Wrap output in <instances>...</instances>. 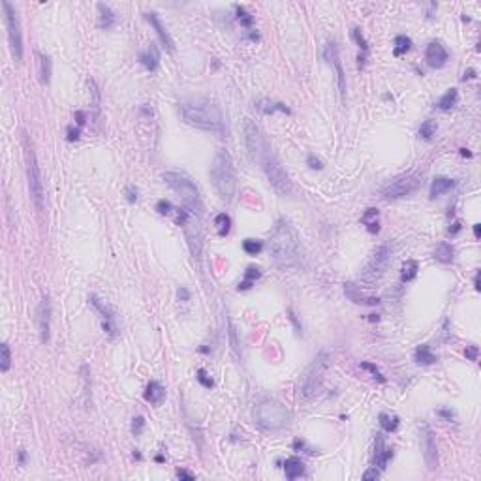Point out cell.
<instances>
[{
  "label": "cell",
  "mask_w": 481,
  "mask_h": 481,
  "mask_svg": "<svg viewBox=\"0 0 481 481\" xmlns=\"http://www.w3.org/2000/svg\"><path fill=\"white\" fill-rule=\"evenodd\" d=\"M181 115L183 121L190 126L201 130H211V132H218L224 128V117L220 107L213 104L211 100L205 98H192L185 100L179 104Z\"/></svg>",
  "instance_id": "obj_1"
},
{
  "label": "cell",
  "mask_w": 481,
  "mask_h": 481,
  "mask_svg": "<svg viewBox=\"0 0 481 481\" xmlns=\"http://www.w3.org/2000/svg\"><path fill=\"white\" fill-rule=\"evenodd\" d=\"M269 248H271L273 259L282 267L293 265L299 259V252H301L299 235H297L295 228L291 226V222H288L286 218H280L273 229Z\"/></svg>",
  "instance_id": "obj_2"
},
{
  "label": "cell",
  "mask_w": 481,
  "mask_h": 481,
  "mask_svg": "<svg viewBox=\"0 0 481 481\" xmlns=\"http://www.w3.org/2000/svg\"><path fill=\"white\" fill-rule=\"evenodd\" d=\"M162 179L166 181V185L171 188L173 192L179 194V198L183 199V205L188 213L194 216L203 215V201L199 196L198 188L194 185V181L183 171H166L162 173Z\"/></svg>",
  "instance_id": "obj_3"
},
{
  "label": "cell",
  "mask_w": 481,
  "mask_h": 481,
  "mask_svg": "<svg viewBox=\"0 0 481 481\" xmlns=\"http://www.w3.org/2000/svg\"><path fill=\"white\" fill-rule=\"evenodd\" d=\"M211 181H213L218 196L224 201H231L233 199L237 181H235V169L231 156L226 151H218L216 153L215 160L211 164Z\"/></svg>",
  "instance_id": "obj_4"
},
{
  "label": "cell",
  "mask_w": 481,
  "mask_h": 481,
  "mask_svg": "<svg viewBox=\"0 0 481 481\" xmlns=\"http://www.w3.org/2000/svg\"><path fill=\"white\" fill-rule=\"evenodd\" d=\"M256 423L265 431H280L290 423V410L278 401H261L256 406Z\"/></svg>",
  "instance_id": "obj_5"
},
{
  "label": "cell",
  "mask_w": 481,
  "mask_h": 481,
  "mask_svg": "<svg viewBox=\"0 0 481 481\" xmlns=\"http://www.w3.org/2000/svg\"><path fill=\"white\" fill-rule=\"evenodd\" d=\"M23 148H25V164H26V181H28V190H31V198L36 205L38 211L43 209V183H42V173H40V166L36 160V153L32 147L28 136H23Z\"/></svg>",
  "instance_id": "obj_6"
},
{
  "label": "cell",
  "mask_w": 481,
  "mask_h": 481,
  "mask_svg": "<svg viewBox=\"0 0 481 481\" xmlns=\"http://www.w3.org/2000/svg\"><path fill=\"white\" fill-rule=\"evenodd\" d=\"M243 136H245V147H247L250 160L254 164L261 166L263 158L271 153V147H269V143L265 141L261 130L258 128V124L254 123L252 118H245L243 121Z\"/></svg>",
  "instance_id": "obj_7"
},
{
  "label": "cell",
  "mask_w": 481,
  "mask_h": 481,
  "mask_svg": "<svg viewBox=\"0 0 481 481\" xmlns=\"http://www.w3.org/2000/svg\"><path fill=\"white\" fill-rule=\"evenodd\" d=\"M329 357L325 352H321L320 355H316V359L310 363V367L305 370V374L301 378V395L303 399H312L320 393L321 383H323V372L327 369Z\"/></svg>",
  "instance_id": "obj_8"
},
{
  "label": "cell",
  "mask_w": 481,
  "mask_h": 481,
  "mask_svg": "<svg viewBox=\"0 0 481 481\" xmlns=\"http://www.w3.org/2000/svg\"><path fill=\"white\" fill-rule=\"evenodd\" d=\"M2 10H4V23L8 28V40L12 47L13 58L17 62L23 61V32H21V23L17 17V10L8 2L2 0Z\"/></svg>",
  "instance_id": "obj_9"
},
{
  "label": "cell",
  "mask_w": 481,
  "mask_h": 481,
  "mask_svg": "<svg viewBox=\"0 0 481 481\" xmlns=\"http://www.w3.org/2000/svg\"><path fill=\"white\" fill-rule=\"evenodd\" d=\"M261 169L265 171L267 179H269L271 186L278 192V194H282V196L291 194L293 186H291L290 177H288V173L284 171L282 164L278 162L277 156L273 155V151L265 156V158H263V162H261Z\"/></svg>",
  "instance_id": "obj_10"
},
{
  "label": "cell",
  "mask_w": 481,
  "mask_h": 481,
  "mask_svg": "<svg viewBox=\"0 0 481 481\" xmlns=\"http://www.w3.org/2000/svg\"><path fill=\"white\" fill-rule=\"evenodd\" d=\"M421 185V173H408V175H402L399 179L389 181L387 185L383 186L382 196L385 199H401L404 196H410L412 192H415Z\"/></svg>",
  "instance_id": "obj_11"
},
{
  "label": "cell",
  "mask_w": 481,
  "mask_h": 481,
  "mask_svg": "<svg viewBox=\"0 0 481 481\" xmlns=\"http://www.w3.org/2000/svg\"><path fill=\"white\" fill-rule=\"evenodd\" d=\"M389 263H391V250H389V247L382 245V247H378L372 252L370 259L367 261V265L363 267L361 277L367 282H376V280H380L387 273Z\"/></svg>",
  "instance_id": "obj_12"
},
{
  "label": "cell",
  "mask_w": 481,
  "mask_h": 481,
  "mask_svg": "<svg viewBox=\"0 0 481 481\" xmlns=\"http://www.w3.org/2000/svg\"><path fill=\"white\" fill-rule=\"evenodd\" d=\"M88 301H91V305H93L94 309H96V312L100 314V318H102V327H104V331L109 337H117V318H115V310L107 305L105 301H102L98 295H88Z\"/></svg>",
  "instance_id": "obj_13"
},
{
  "label": "cell",
  "mask_w": 481,
  "mask_h": 481,
  "mask_svg": "<svg viewBox=\"0 0 481 481\" xmlns=\"http://www.w3.org/2000/svg\"><path fill=\"white\" fill-rule=\"evenodd\" d=\"M421 449H423V459H425L429 470L438 468L436 440H434V432L429 425H421Z\"/></svg>",
  "instance_id": "obj_14"
},
{
  "label": "cell",
  "mask_w": 481,
  "mask_h": 481,
  "mask_svg": "<svg viewBox=\"0 0 481 481\" xmlns=\"http://www.w3.org/2000/svg\"><path fill=\"white\" fill-rule=\"evenodd\" d=\"M36 321H38V333H40V340L43 344L49 342V331H51V301L49 297H43L40 301L36 312Z\"/></svg>",
  "instance_id": "obj_15"
},
{
  "label": "cell",
  "mask_w": 481,
  "mask_h": 481,
  "mask_svg": "<svg viewBox=\"0 0 481 481\" xmlns=\"http://www.w3.org/2000/svg\"><path fill=\"white\" fill-rule=\"evenodd\" d=\"M323 58H325V61L335 68V72H337V79H339V91H340V94H342V98H344V94H346V79H344V70H342V62H340L339 47H337V43H335V42L327 43L325 51H323Z\"/></svg>",
  "instance_id": "obj_16"
},
{
  "label": "cell",
  "mask_w": 481,
  "mask_h": 481,
  "mask_svg": "<svg viewBox=\"0 0 481 481\" xmlns=\"http://www.w3.org/2000/svg\"><path fill=\"white\" fill-rule=\"evenodd\" d=\"M425 58H427V64H429L431 68H442L445 62H447V58H449V53H447V49L442 45V42H431L427 45Z\"/></svg>",
  "instance_id": "obj_17"
},
{
  "label": "cell",
  "mask_w": 481,
  "mask_h": 481,
  "mask_svg": "<svg viewBox=\"0 0 481 481\" xmlns=\"http://www.w3.org/2000/svg\"><path fill=\"white\" fill-rule=\"evenodd\" d=\"M391 457H393V449L385 445V440H383L382 434H376V440H374V464L380 470H385Z\"/></svg>",
  "instance_id": "obj_18"
},
{
  "label": "cell",
  "mask_w": 481,
  "mask_h": 481,
  "mask_svg": "<svg viewBox=\"0 0 481 481\" xmlns=\"http://www.w3.org/2000/svg\"><path fill=\"white\" fill-rule=\"evenodd\" d=\"M145 15V19H147L148 23L153 25V28L156 31V34H158V38H160L162 45L166 47L167 51H175V43H173V38L169 36V32L164 28V25L160 23V19H158V15H156L155 12H148V13H143Z\"/></svg>",
  "instance_id": "obj_19"
},
{
  "label": "cell",
  "mask_w": 481,
  "mask_h": 481,
  "mask_svg": "<svg viewBox=\"0 0 481 481\" xmlns=\"http://www.w3.org/2000/svg\"><path fill=\"white\" fill-rule=\"evenodd\" d=\"M139 62H141L148 72H155V70L158 68V64H160V51L156 47V43H151L148 49L139 55Z\"/></svg>",
  "instance_id": "obj_20"
},
{
  "label": "cell",
  "mask_w": 481,
  "mask_h": 481,
  "mask_svg": "<svg viewBox=\"0 0 481 481\" xmlns=\"http://www.w3.org/2000/svg\"><path fill=\"white\" fill-rule=\"evenodd\" d=\"M164 397H166V389H164V385L160 382H156V380L155 382H148L147 389H145V401L158 406V404H162Z\"/></svg>",
  "instance_id": "obj_21"
},
{
  "label": "cell",
  "mask_w": 481,
  "mask_h": 481,
  "mask_svg": "<svg viewBox=\"0 0 481 481\" xmlns=\"http://www.w3.org/2000/svg\"><path fill=\"white\" fill-rule=\"evenodd\" d=\"M284 474H286L288 479H297V477H301V475L305 474V464H303L301 459H299V457H290V459H286V461H284Z\"/></svg>",
  "instance_id": "obj_22"
},
{
  "label": "cell",
  "mask_w": 481,
  "mask_h": 481,
  "mask_svg": "<svg viewBox=\"0 0 481 481\" xmlns=\"http://www.w3.org/2000/svg\"><path fill=\"white\" fill-rule=\"evenodd\" d=\"M344 291L346 295L350 297L353 303H357V305H378L380 303L378 297H365L363 293H359V288L352 282L344 284Z\"/></svg>",
  "instance_id": "obj_23"
},
{
  "label": "cell",
  "mask_w": 481,
  "mask_h": 481,
  "mask_svg": "<svg viewBox=\"0 0 481 481\" xmlns=\"http://www.w3.org/2000/svg\"><path fill=\"white\" fill-rule=\"evenodd\" d=\"M453 186H455V181L449 179V177H436L431 185V198L434 199L442 196V194H447Z\"/></svg>",
  "instance_id": "obj_24"
},
{
  "label": "cell",
  "mask_w": 481,
  "mask_h": 481,
  "mask_svg": "<svg viewBox=\"0 0 481 481\" xmlns=\"http://www.w3.org/2000/svg\"><path fill=\"white\" fill-rule=\"evenodd\" d=\"M453 258H455V248L449 243L444 240V243H440L438 247L434 248V259H438L442 263H451Z\"/></svg>",
  "instance_id": "obj_25"
},
{
  "label": "cell",
  "mask_w": 481,
  "mask_h": 481,
  "mask_svg": "<svg viewBox=\"0 0 481 481\" xmlns=\"http://www.w3.org/2000/svg\"><path fill=\"white\" fill-rule=\"evenodd\" d=\"M378 216H380L378 209H372V207L365 211V215L361 216V222L367 226L369 233H378V231H380V222H378Z\"/></svg>",
  "instance_id": "obj_26"
},
{
  "label": "cell",
  "mask_w": 481,
  "mask_h": 481,
  "mask_svg": "<svg viewBox=\"0 0 481 481\" xmlns=\"http://www.w3.org/2000/svg\"><path fill=\"white\" fill-rule=\"evenodd\" d=\"M436 361H438V357L432 353L431 346H427V344L417 346V350H415V363L417 365H434Z\"/></svg>",
  "instance_id": "obj_27"
},
{
  "label": "cell",
  "mask_w": 481,
  "mask_h": 481,
  "mask_svg": "<svg viewBox=\"0 0 481 481\" xmlns=\"http://www.w3.org/2000/svg\"><path fill=\"white\" fill-rule=\"evenodd\" d=\"M256 107H258L261 113H265V115H271V113L275 111L290 113V109L284 104H280V102H271V100H259L258 104H256Z\"/></svg>",
  "instance_id": "obj_28"
},
{
  "label": "cell",
  "mask_w": 481,
  "mask_h": 481,
  "mask_svg": "<svg viewBox=\"0 0 481 481\" xmlns=\"http://www.w3.org/2000/svg\"><path fill=\"white\" fill-rule=\"evenodd\" d=\"M417 271H419V263L415 259H406L401 271V280L402 282H412L413 278L417 277Z\"/></svg>",
  "instance_id": "obj_29"
},
{
  "label": "cell",
  "mask_w": 481,
  "mask_h": 481,
  "mask_svg": "<svg viewBox=\"0 0 481 481\" xmlns=\"http://www.w3.org/2000/svg\"><path fill=\"white\" fill-rule=\"evenodd\" d=\"M457 102H459V91H457V88H449V91L438 100V107L442 111H449L451 107L457 105Z\"/></svg>",
  "instance_id": "obj_30"
},
{
  "label": "cell",
  "mask_w": 481,
  "mask_h": 481,
  "mask_svg": "<svg viewBox=\"0 0 481 481\" xmlns=\"http://www.w3.org/2000/svg\"><path fill=\"white\" fill-rule=\"evenodd\" d=\"M98 12H100V26L102 28H111L115 25V13L111 12V8L105 6V4H98Z\"/></svg>",
  "instance_id": "obj_31"
},
{
  "label": "cell",
  "mask_w": 481,
  "mask_h": 481,
  "mask_svg": "<svg viewBox=\"0 0 481 481\" xmlns=\"http://www.w3.org/2000/svg\"><path fill=\"white\" fill-rule=\"evenodd\" d=\"M259 277H261V271H259L258 267H248L247 273H245V280L239 284V290H250L252 282Z\"/></svg>",
  "instance_id": "obj_32"
},
{
  "label": "cell",
  "mask_w": 481,
  "mask_h": 481,
  "mask_svg": "<svg viewBox=\"0 0 481 481\" xmlns=\"http://www.w3.org/2000/svg\"><path fill=\"white\" fill-rule=\"evenodd\" d=\"M410 47H412V40L401 34V36L395 38V49H393V53H395V56H402L410 51Z\"/></svg>",
  "instance_id": "obj_33"
},
{
  "label": "cell",
  "mask_w": 481,
  "mask_h": 481,
  "mask_svg": "<svg viewBox=\"0 0 481 481\" xmlns=\"http://www.w3.org/2000/svg\"><path fill=\"white\" fill-rule=\"evenodd\" d=\"M40 56V75H42V83L47 85L51 79V58L47 55H38Z\"/></svg>",
  "instance_id": "obj_34"
},
{
  "label": "cell",
  "mask_w": 481,
  "mask_h": 481,
  "mask_svg": "<svg viewBox=\"0 0 481 481\" xmlns=\"http://www.w3.org/2000/svg\"><path fill=\"white\" fill-rule=\"evenodd\" d=\"M380 425L385 432H393L399 427V417L397 415H389V413H380Z\"/></svg>",
  "instance_id": "obj_35"
},
{
  "label": "cell",
  "mask_w": 481,
  "mask_h": 481,
  "mask_svg": "<svg viewBox=\"0 0 481 481\" xmlns=\"http://www.w3.org/2000/svg\"><path fill=\"white\" fill-rule=\"evenodd\" d=\"M10 367H12V352H10V346L4 342L0 346V370L8 372Z\"/></svg>",
  "instance_id": "obj_36"
},
{
  "label": "cell",
  "mask_w": 481,
  "mask_h": 481,
  "mask_svg": "<svg viewBox=\"0 0 481 481\" xmlns=\"http://www.w3.org/2000/svg\"><path fill=\"white\" fill-rule=\"evenodd\" d=\"M215 224H216V228H218V233L222 235H228L229 233V226H231V218H229L226 213H220V215L216 216L215 218Z\"/></svg>",
  "instance_id": "obj_37"
},
{
  "label": "cell",
  "mask_w": 481,
  "mask_h": 481,
  "mask_svg": "<svg viewBox=\"0 0 481 481\" xmlns=\"http://www.w3.org/2000/svg\"><path fill=\"white\" fill-rule=\"evenodd\" d=\"M261 248H263V245H261V240H256V239H245L243 240V250L247 254H250V256H256V254L261 252Z\"/></svg>",
  "instance_id": "obj_38"
},
{
  "label": "cell",
  "mask_w": 481,
  "mask_h": 481,
  "mask_svg": "<svg viewBox=\"0 0 481 481\" xmlns=\"http://www.w3.org/2000/svg\"><path fill=\"white\" fill-rule=\"evenodd\" d=\"M235 12H237V19H239V23L245 26V28H250V26L254 25V17L243 6H235Z\"/></svg>",
  "instance_id": "obj_39"
},
{
  "label": "cell",
  "mask_w": 481,
  "mask_h": 481,
  "mask_svg": "<svg viewBox=\"0 0 481 481\" xmlns=\"http://www.w3.org/2000/svg\"><path fill=\"white\" fill-rule=\"evenodd\" d=\"M352 36H353V40L357 42V45H359V49L363 51V56L367 58V55H369V43H367V40H365V36H363V32H361V28H353L352 31Z\"/></svg>",
  "instance_id": "obj_40"
},
{
  "label": "cell",
  "mask_w": 481,
  "mask_h": 481,
  "mask_svg": "<svg viewBox=\"0 0 481 481\" xmlns=\"http://www.w3.org/2000/svg\"><path fill=\"white\" fill-rule=\"evenodd\" d=\"M434 132H436L434 123H432V121H425L419 128V136L423 137V139H431V137L434 136Z\"/></svg>",
  "instance_id": "obj_41"
},
{
  "label": "cell",
  "mask_w": 481,
  "mask_h": 481,
  "mask_svg": "<svg viewBox=\"0 0 481 481\" xmlns=\"http://www.w3.org/2000/svg\"><path fill=\"white\" fill-rule=\"evenodd\" d=\"M361 369L369 370L370 374H372V376H374V378H378V380H380V382H385V378L382 376V372H380V369H378L376 365H372V363H367V361H365V363H361Z\"/></svg>",
  "instance_id": "obj_42"
},
{
  "label": "cell",
  "mask_w": 481,
  "mask_h": 481,
  "mask_svg": "<svg viewBox=\"0 0 481 481\" xmlns=\"http://www.w3.org/2000/svg\"><path fill=\"white\" fill-rule=\"evenodd\" d=\"M156 211H158L160 215H171V213H173L171 201H167V199H160V201L156 203Z\"/></svg>",
  "instance_id": "obj_43"
},
{
  "label": "cell",
  "mask_w": 481,
  "mask_h": 481,
  "mask_svg": "<svg viewBox=\"0 0 481 481\" xmlns=\"http://www.w3.org/2000/svg\"><path fill=\"white\" fill-rule=\"evenodd\" d=\"M143 427H145V417H143V415H137V417H134V419H132V432H134L136 436H139V434H141Z\"/></svg>",
  "instance_id": "obj_44"
},
{
  "label": "cell",
  "mask_w": 481,
  "mask_h": 481,
  "mask_svg": "<svg viewBox=\"0 0 481 481\" xmlns=\"http://www.w3.org/2000/svg\"><path fill=\"white\" fill-rule=\"evenodd\" d=\"M198 382L201 383V385H205V387H213V380L209 378V374H207L205 369L198 370Z\"/></svg>",
  "instance_id": "obj_45"
},
{
  "label": "cell",
  "mask_w": 481,
  "mask_h": 481,
  "mask_svg": "<svg viewBox=\"0 0 481 481\" xmlns=\"http://www.w3.org/2000/svg\"><path fill=\"white\" fill-rule=\"evenodd\" d=\"M307 164H309L310 169H323V162H321L320 158H316L314 155H309V158H307Z\"/></svg>",
  "instance_id": "obj_46"
},
{
  "label": "cell",
  "mask_w": 481,
  "mask_h": 481,
  "mask_svg": "<svg viewBox=\"0 0 481 481\" xmlns=\"http://www.w3.org/2000/svg\"><path fill=\"white\" fill-rule=\"evenodd\" d=\"M477 353H479V348L477 346H466V352H464V355L470 359V361H477Z\"/></svg>",
  "instance_id": "obj_47"
},
{
  "label": "cell",
  "mask_w": 481,
  "mask_h": 481,
  "mask_svg": "<svg viewBox=\"0 0 481 481\" xmlns=\"http://www.w3.org/2000/svg\"><path fill=\"white\" fill-rule=\"evenodd\" d=\"M124 192H126V199H128L130 203H136V201H137V190H136V188H134L132 185H128Z\"/></svg>",
  "instance_id": "obj_48"
},
{
  "label": "cell",
  "mask_w": 481,
  "mask_h": 481,
  "mask_svg": "<svg viewBox=\"0 0 481 481\" xmlns=\"http://www.w3.org/2000/svg\"><path fill=\"white\" fill-rule=\"evenodd\" d=\"M442 417V419H445V421H451V419H455V412L453 410H447V408H442V410H438L436 412Z\"/></svg>",
  "instance_id": "obj_49"
},
{
  "label": "cell",
  "mask_w": 481,
  "mask_h": 481,
  "mask_svg": "<svg viewBox=\"0 0 481 481\" xmlns=\"http://www.w3.org/2000/svg\"><path fill=\"white\" fill-rule=\"evenodd\" d=\"M378 477H380V470H376V466H374V468H370V470H367V472L363 474V479H367V481H369V479H378Z\"/></svg>",
  "instance_id": "obj_50"
},
{
  "label": "cell",
  "mask_w": 481,
  "mask_h": 481,
  "mask_svg": "<svg viewBox=\"0 0 481 481\" xmlns=\"http://www.w3.org/2000/svg\"><path fill=\"white\" fill-rule=\"evenodd\" d=\"M74 118H75V123H77V126H85V123H86V113L85 111H75L74 113Z\"/></svg>",
  "instance_id": "obj_51"
},
{
  "label": "cell",
  "mask_w": 481,
  "mask_h": 481,
  "mask_svg": "<svg viewBox=\"0 0 481 481\" xmlns=\"http://www.w3.org/2000/svg\"><path fill=\"white\" fill-rule=\"evenodd\" d=\"M79 134H81V130H79V128L68 126V141H75V139H79Z\"/></svg>",
  "instance_id": "obj_52"
},
{
  "label": "cell",
  "mask_w": 481,
  "mask_h": 481,
  "mask_svg": "<svg viewBox=\"0 0 481 481\" xmlns=\"http://www.w3.org/2000/svg\"><path fill=\"white\" fill-rule=\"evenodd\" d=\"M177 477H181V479H194V474H190V472H186V470H177Z\"/></svg>",
  "instance_id": "obj_53"
},
{
  "label": "cell",
  "mask_w": 481,
  "mask_h": 481,
  "mask_svg": "<svg viewBox=\"0 0 481 481\" xmlns=\"http://www.w3.org/2000/svg\"><path fill=\"white\" fill-rule=\"evenodd\" d=\"M288 314H290V320L293 321V325H295V329H297V333H301V325H299V321H297V318H295V314H293V310H288Z\"/></svg>",
  "instance_id": "obj_54"
},
{
  "label": "cell",
  "mask_w": 481,
  "mask_h": 481,
  "mask_svg": "<svg viewBox=\"0 0 481 481\" xmlns=\"http://www.w3.org/2000/svg\"><path fill=\"white\" fill-rule=\"evenodd\" d=\"M179 299H181V301H188V299H190V291L185 290V288H183V290H179Z\"/></svg>",
  "instance_id": "obj_55"
},
{
  "label": "cell",
  "mask_w": 481,
  "mask_h": 481,
  "mask_svg": "<svg viewBox=\"0 0 481 481\" xmlns=\"http://www.w3.org/2000/svg\"><path fill=\"white\" fill-rule=\"evenodd\" d=\"M459 231H461V222L455 220V222H453V228H449V233L455 235V233H459Z\"/></svg>",
  "instance_id": "obj_56"
},
{
  "label": "cell",
  "mask_w": 481,
  "mask_h": 481,
  "mask_svg": "<svg viewBox=\"0 0 481 481\" xmlns=\"http://www.w3.org/2000/svg\"><path fill=\"white\" fill-rule=\"evenodd\" d=\"M25 461H26V451L25 449H19V464L23 466V464H25Z\"/></svg>",
  "instance_id": "obj_57"
},
{
  "label": "cell",
  "mask_w": 481,
  "mask_h": 481,
  "mask_svg": "<svg viewBox=\"0 0 481 481\" xmlns=\"http://www.w3.org/2000/svg\"><path fill=\"white\" fill-rule=\"evenodd\" d=\"M472 77H475V70H474V68H470L468 72H464V77H463L464 81H466V79H472Z\"/></svg>",
  "instance_id": "obj_58"
},
{
  "label": "cell",
  "mask_w": 481,
  "mask_h": 481,
  "mask_svg": "<svg viewBox=\"0 0 481 481\" xmlns=\"http://www.w3.org/2000/svg\"><path fill=\"white\" fill-rule=\"evenodd\" d=\"M474 286H475V290H479V273H475V278H474Z\"/></svg>",
  "instance_id": "obj_59"
},
{
  "label": "cell",
  "mask_w": 481,
  "mask_h": 481,
  "mask_svg": "<svg viewBox=\"0 0 481 481\" xmlns=\"http://www.w3.org/2000/svg\"><path fill=\"white\" fill-rule=\"evenodd\" d=\"M474 235H475V239L479 237V224H475L474 226Z\"/></svg>",
  "instance_id": "obj_60"
},
{
  "label": "cell",
  "mask_w": 481,
  "mask_h": 481,
  "mask_svg": "<svg viewBox=\"0 0 481 481\" xmlns=\"http://www.w3.org/2000/svg\"><path fill=\"white\" fill-rule=\"evenodd\" d=\"M461 155H463V156H468V158H472V153H468L466 148H461Z\"/></svg>",
  "instance_id": "obj_61"
}]
</instances>
